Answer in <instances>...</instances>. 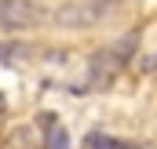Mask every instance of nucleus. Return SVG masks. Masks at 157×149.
<instances>
[{"label":"nucleus","mask_w":157,"mask_h":149,"mask_svg":"<svg viewBox=\"0 0 157 149\" xmlns=\"http://www.w3.org/2000/svg\"><path fill=\"white\" fill-rule=\"evenodd\" d=\"M132 51H135V33H128V37H121L117 44H110V47H99L95 55H91V62H88V84L91 87H110L117 73L128 66V58H132Z\"/></svg>","instance_id":"nucleus-1"},{"label":"nucleus","mask_w":157,"mask_h":149,"mask_svg":"<svg viewBox=\"0 0 157 149\" xmlns=\"http://www.w3.org/2000/svg\"><path fill=\"white\" fill-rule=\"evenodd\" d=\"M48 15L33 0H0V26L4 29H33Z\"/></svg>","instance_id":"nucleus-2"},{"label":"nucleus","mask_w":157,"mask_h":149,"mask_svg":"<svg viewBox=\"0 0 157 149\" xmlns=\"http://www.w3.org/2000/svg\"><path fill=\"white\" fill-rule=\"evenodd\" d=\"M29 58H33V47H26V44H18V40L0 44V66H4V69H18V66H26Z\"/></svg>","instance_id":"nucleus-3"},{"label":"nucleus","mask_w":157,"mask_h":149,"mask_svg":"<svg viewBox=\"0 0 157 149\" xmlns=\"http://www.w3.org/2000/svg\"><path fill=\"white\" fill-rule=\"evenodd\" d=\"M44 149H70V135L59 120L44 116Z\"/></svg>","instance_id":"nucleus-4"},{"label":"nucleus","mask_w":157,"mask_h":149,"mask_svg":"<svg viewBox=\"0 0 157 149\" xmlns=\"http://www.w3.org/2000/svg\"><path fill=\"white\" fill-rule=\"evenodd\" d=\"M84 149H135V146H132V142H124V138H113V135L91 131V135L84 138Z\"/></svg>","instance_id":"nucleus-5"}]
</instances>
